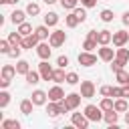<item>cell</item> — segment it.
I'll return each mask as SVG.
<instances>
[{
	"instance_id": "cell-1",
	"label": "cell",
	"mask_w": 129,
	"mask_h": 129,
	"mask_svg": "<svg viewBox=\"0 0 129 129\" xmlns=\"http://www.w3.org/2000/svg\"><path fill=\"white\" fill-rule=\"evenodd\" d=\"M83 113L89 117V121H93V123H99V121H103L105 119V111L101 109V107H97V105H87L85 109H83Z\"/></svg>"
},
{
	"instance_id": "cell-2",
	"label": "cell",
	"mask_w": 129,
	"mask_h": 129,
	"mask_svg": "<svg viewBox=\"0 0 129 129\" xmlns=\"http://www.w3.org/2000/svg\"><path fill=\"white\" fill-rule=\"evenodd\" d=\"M48 42H50V46H52V48L62 46V44L67 42V32H64V30H52V32H50V36H48Z\"/></svg>"
},
{
	"instance_id": "cell-3",
	"label": "cell",
	"mask_w": 129,
	"mask_h": 129,
	"mask_svg": "<svg viewBox=\"0 0 129 129\" xmlns=\"http://www.w3.org/2000/svg\"><path fill=\"white\" fill-rule=\"evenodd\" d=\"M79 64L81 67H93V64H97V54H93L91 50L79 52Z\"/></svg>"
},
{
	"instance_id": "cell-4",
	"label": "cell",
	"mask_w": 129,
	"mask_h": 129,
	"mask_svg": "<svg viewBox=\"0 0 129 129\" xmlns=\"http://www.w3.org/2000/svg\"><path fill=\"white\" fill-rule=\"evenodd\" d=\"M97 54L103 62H111L115 58V50L109 46V44H101V48H97Z\"/></svg>"
},
{
	"instance_id": "cell-5",
	"label": "cell",
	"mask_w": 129,
	"mask_h": 129,
	"mask_svg": "<svg viewBox=\"0 0 129 129\" xmlns=\"http://www.w3.org/2000/svg\"><path fill=\"white\" fill-rule=\"evenodd\" d=\"M81 99H83V95H81V93H69L62 101H64V105L69 107V111H75V109L81 105Z\"/></svg>"
},
{
	"instance_id": "cell-6",
	"label": "cell",
	"mask_w": 129,
	"mask_h": 129,
	"mask_svg": "<svg viewBox=\"0 0 129 129\" xmlns=\"http://www.w3.org/2000/svg\"><path fill=\"white\" fill-rule=\"evenodd\" d=\"M71 123L75 125V127H79V129H87L89 127V117L85 115V113H73L71 115Z\"/></svg>"
},
{
	"instance_id": "cell-7",
	"label": "cell",
	"mask_w": 129,
	"mask_h": 129,
	"mask_svg": "<svg viewBox=\"0 0 129 129\" xmlns=\"http://www.w3.org/2000/svg\"><path fill=\"white\" fill-rule=\"evenodd\" d=\"M52 46H50V42H44V40H40L38 42V46H36V54L40 56V60H48L50 58V50Z\"/></svg>"
},
{
	"instance_id": "cell-8",
	"label": "cell",
	"mask_w": 129,
	"mask_h": 129,
	"mask_svg": "<svg viewBox=\"0 0 129 129\" xmlns=\"http://www.w3.org/2000/svg\"><path fill=\"white\" fill-rule=\"evenodd\" d=\"M38 73H40L42 81H52V73H54V69L48 64V60H40V64H38Z\"/></svg>"
},
{
	"instance_id": "cell-9",
	"label": "cell",
	"mask_w": 129,
	"mask_h": 129,
	"mask_svg": "<svg viewBox=\"0 0 129 129\" xmlns=\"http://www.w3.org/2000/svg\"><path fill=\"white\" fill-rule=\"evenodd\" d=\"M81 95H83V99H93L95 97V83L93 81H81Z\"/></svg>"
},
{
	"instance_id": "cell-10",
	"label": "cell",
	"mask_w": 129,
	"mask_h": 129,
	"mask_svg": "<svg viewBox=\"0 0 129 129\" xmlns=\"http://www.w3.org/2000/svg\"><path fill=\"white\" fill-rule=\"evenodd\" d=\"M129 42V32L127 30H115L113 32V46H125Z\"/></svg>"
},
{
	"instance_id": "cell-11",
	"label": "cell",
	"mask_w": 129,
	"mask_h": 129,
	"mask_svg": "<svg viewBox=\"0 0 129 129\" xmlns=\"http://www.w3.org/2000/svg\"><path fill=\"white\" fill-rule=\"evenodd\" d=\"M64 97H67V95H64V91H62V87H60L58 83L48 89V101H62Z\"/></svg>"
},
{
	"instance_id": "cell-12",
	"label": "cell",
	"mask_w": 129,
	"mask_h": 129,
	"mask_svg": "<svg viewBox=\"0 0 129 129\" xmlns=\"http://www.w3.org/2000/svg\"><path fill=\"white\" fill-rule=\"evenodd\" d=\"M38 42H40L38 34H36V32H32V34H28V36H24V38H22V48H36V46H38Z\"/></svg>"
},
{
	"instance_id": "cell-13",
	"label": "cell",
	"mask_w": 129,
	"mask_h": 129,
	"mask_svg": "<svg viewBox=\"0 0 129 129\" xmlns=\"http://www.w3.org/2000/svg\"><path fill=\"white\" fill-rule=\"evenodd\" d=\"M32 103L36 105V107H40V105H46V99H48V93L46 91H40V89H36L34 93H32Z\"/></svg>"
},
{
	"instance_id": "cell-14",
	"label": "cell",
	"mask_w": 129,
	"mask_h": 129,
	"mask_svg": "<svg viewBox=\"0 0 129 129\" xmlns=\"http://www.w3.org/2000/svg\"><path fill=\"white\" fill-rule=\"evenodd\" d=\"M26 10H14L12 14H10V22L12 24H22V22H26Z\"/></svg>"
},
{
	"instance_id": "cell-15",
	"label": "cell",
	"mask_w": 129,
	"mask_h": 129,
	"mask_svg": "<svg viewBox=\"0 0 129 129\" xmlns=\"http://www.w3.org/2000/svg\"><path fill=\"white\" fill-rule=\"evenodd\" d=\"M99 46L101 44H109V42H113V32L111 30H99Z\"/></svg>"
},
{
	"instance_id": "cell-16",
	"label": "cell",
	"mask_w": 129,
	"mask_h": 129,
	"mask_svg": "<svg viewBox=\"0 0 129 129\" xmlns=\"http://www.w3.org/2000/svg\"><path fill=\"white\" fill-rule=\"evenodd\" d=\"M0 75H2V79H8V81H12V79H14V75H18V73H16V67H12V64H4Z\"/></svg>"
},
{
	"instance_id": "cell-17",
	"label": "cell",
	"mask_w": 129,
	"mask_h": 129,
	"mask_svg": "<svg viewBox=\"0 0 129 129\" xmlns=\"http://www.w3.org/2000/svg\"><path fill=\"white\" fill-rule=\"evenodd\" d=\"M52 81L54 83H67V73H64V69L62 67H58V69H54V73H52Z\"/></svg>"
},
{
	"instance_id": "cell-18",
	"label": "cell",
	"mask_w": 129,
	"mask_h": 129,
	"mask_svg": "<svg viewBox=\"0 0 129 129\" xmlns=\"http://www.w3.org/2000/svg\"><path fill=\"white\" fill-rule=\"evenodd\" d=\"M24 79H26V83H28V85H36V83H40V79H42V77H40V73H38V71H28V73L24 75Z\"/></svg>"
},
{
	"instance_id": "cell-19",
	"label": "cell",
	"mask_w": 129,
	"mask_h": 129,
	"mask_svg": "<svg viewBox=\"0 0 129 129\" xmlns=\"http://www.w3.org/2000/svg\"><path fill=\"white\" fill-rule=\"evenodd\" d=\"M32 107H36V105L32 103V99H22V101H20V113L30 115V113H32Z\"/></svg>"
},
{
	"instance_id": "cell-20",
	"label": "cell",
	"mask_w": 129,
	"mask_h": 129,
	"mask_svg": "<svg viewBox=\"0 0 129 129\" xmlns=\"http://www.w3.org/2000/svg\"><path fill=\"white\" fill-rule=\"evenodd\" d=\"M115 58H119V60H123V62H129V48L117 46V48H115Z\"/></svg>"
},
{
	"instance_id": "cell-21",
	"label": "cell",
	"mask_w": 129,
	"mask_h": 129,
	"mask_svg": "<svg viewBox=\"0 0 129 129\" xmlns=\"http://www.w3.org/2000/svg\"><path fill=\"white\" fill-rule=\"evenodd\" d=\"M99 107L103 111H111V109H115V99L113 97H103L101 103H99Z\"/></svg>"
},
{
	"instance_id": "cell-22",
	"label": "cell",
	"mask_w": 129,
	"mask_h": 129,
	"mask_svg": "<svg viewBox=\"0 0 129 129\" xmlns=\"http://www.w3.org/2000/svg\"><path fill=\"white\" fill-rule=\"evenodd\" d=\"M44 24L46 26H56L58 24V14L56 12H46L44 14Z\"/></svg>"
},
{
	"instance_id": "cell-23",
	"label": "cell",
	"mask_w": 129,
	"mask_h": 129,
	"mask_svg": "<svg viewBox=\"0 0 129 129\" xmlns=\"http://www.w3.org/2000/svg\"><path fill=\"white\" fill-rule=\"evenodd\" d=\"M48 28H50V26H46V24H40V26H36V28H34V32L38 34V38H40V40H46V38L50 36Z\"/></svg>"
},
{
	"instance_id": "cell-24",
	"label": "cell",
	"mask_w": 129,
	"mask_h": 129,
	"mask_svg": "<svg viewBox=\"0 0 129 129\" xmlns=\"http://www.w3.org/2000/svg\"><path fill=\"white\" fill-rule=\"evenodd\" d=\"M28 71H30V62L24 60V58H20V60L16 62V73H18V75H26Z\"/></svg>"
},
{
	"instance_id": "cell-25",
	"label": "cell",
	"mask_w": 129,
	"mask_h": 129,
	"mask_svg": "<svg viewBox=\"0 0 129 129\" xmlns=\"http://www.w3.org/2000/svg\"><path fill=\"white\" fill-rule=\"evenodd\" d=\"M127 109H129V105H127V99H125V97L115 99V111H117V113H125Z\"/></svg>"
},
{
	"instance_id": "cell-26",
	"label": "cell",
	"mask_w": 129,
	"mask_h": 129,
	"mask_svg": "<svg viewBox=\"0 0 129 129\" xmlns=\"http://www.w3.org/2000/svg\"><path fill=\"white\" fill-rule=\"evenodd\" d=\"M79 22H81V20L77 18V14H75L73 10H71V14H67V16H64V24H67L69 28H75V26H77Z\"/></svg>"
},
{
	"instance_id": "cell-27",
	"label": "cell",
	"mask_w": 129,
	"mask_h": 129,
	"mask_svg": "<svg viewBox=\"0 0 129 129\" xmlns=\"http://www.w3.org/2000/svg\"><path fill=\"white\" fill-rule=\"evenodd\" d=\"M117 119H119V113H117L115 109H111V111H105V121H107L109 125H117Z\"/></svg>"
},
{
	"instance_id": "cell-28",
	"label": "cell",
	"mask_w": 129,
	"mask_h": 129,
	"mask_svg": "<svg viewBox=\"0 0 129 129\" xmlns=\"http://www.w3.org/2000/svg\"><path fill=\"white\" fill-rule=\"evenodd\" d=\"M26 14H28V16H38V14H40V6H38L36 2H28V4H26Z\"/></svg>"
},
{
	"instance_id": "cell-29",
	"label": "cell",
	"mask_w": 129,
	"mask_h": 129,
	"mask_svg": "<svg viewBox=\"0 0 129 129\" xmlns=\"http://www.w3.org/2000/svg\"><path fill=\"white\" fill-rule=\"evenodd\" d=\"M115 79H117L119 85H127V81H129V73H127L125 69H121V71L115 73Z\"/></svg>"
},
{
	"instance_id": "cell-30",
	"label": "cell",
	"mask_w": 129,
	"mask_h": 129,
	"mask_svg": "<svg viewBox=\"0 0 129 129\" xmlns=\"http://www.w3.org/2000/svg\"><path fill=\"white\" fill-rule=\"evenodd\" d=\"M22 38H24V36H22L18 30L8 34V40H10V44H12V46H16V44H22Z\"/></svg>"
},
{
	"instance_id": "cell-31",
	"label": "cell",
	"mask_w": 129,
	"mask_h": 129,
	"mask_svg": "<svg viewBox=\"0 0 129 129\" xmlns=\"http://www.w3.org/2000/svg\"><path fill=\"white\" fill-rule=\"evenodd\" d=\"M2 129H20V121H16V119H4L2 121Z\"/></svg>"
},
{
	"instance_id": "cell-32",
	"label": "cell",
	"mask_w": 129,
	"mask_h": 129,
	"mask_svg": "<svg viewBox=\"0 0 129 129\" xmlns=\"http://www.w3.org/2000/svg\"><path fill=\"white\" fill-rule=\"evenodd\" d=\"M18 32H20L22 36H28V34H32V32H34V28H32L28 22H22V24H18Z\"/></svg>"
},
{
	"instance_id": "cell-33",
	"label": "cell",
	"mask_w": 129,
	"mask_h": 129,
	"mask_svg": "<svg viewBox=\"0 0 129 129\" xmlns=\"http://www.w3.org/2000/svg\"><path fill=\"white\" fill-rule=\"evenodd\" d=\"M8 103H10V93L4 89V91H0V109H6Z\"/></svg>"
},
{
	"instance_id": "cell-34",
	"label": "cell",
	"mask_w": 129,
	"mask_h": 129,
	"mask_svg": "<svg viewBox=\"0 0 129 129\" xmlns=\"http://www.w3.org/2000/svg\"><path fill=\"white\" fill-rule=\"evenodd\" d=\"M79 2H81V0H60V6H62L64 10H75Z\"/></svg>"
},
{
	"instance_id": "cell-35",
	"label": "cell",
	"mask_w": 129,
	"mask_h": 129,
	"mask_svg": "<svg viewBox=\"0 0 129 129\" xmlns=\"http://www.w3.org/2000/svg\"><path fill=\"white\" fill-rule=\"evenodd\" d=\"M73 12H75V14H77V18H79V20H81V22H85V20H87V8H85V6H81V8H79V6H77V8H75V10H73Z\"/></svg>"
},
{
	"instance_id": "cell-36",
	"label": "cell",
	"mask_w": 129,
	"mask_h": 129,
	"mask_svg": "<svg viewBox=\"0 0 129 129\" xmlns=\"http://www.w3.org/2000/svg\"><path fill=\"white\" fill-rule=\"evenodd\" d=\"M113 16H115V14H113V10H109V8L101 10V20H103V22H111V20H113Z\"/></svg>"
},
{
	"instance_id": "cell-37",
	"label": "cell",
	"mask_w": 129,
	"mask_h": 129,
	"mask_svg": "<svg viewBox=\"0 0 129 129\" xmlns=\"http://www.w3.org/2000/svg\"><path fill=\"white\" fill-rule=\"evenodd\" d=\"M10 48H12V44H10V40H8V38L0 40V52H2V54H8V52H10Z\"/></svg>"
},
{
	"instance_id": "cell-38",
	"label": "cell",
	"mask_w": 129,
	"mask_h": 129,
	"mask_svg": "<svg viewBox=\"0 0 129 129\" xmlns=\"http://www.w3.org/2000/svg\"><path fill=\"white\" fill-rule=\"evenodd\" d=\"M20 52H22V44H16V46H12V48H10V52H8L6 56H10V58H18V56H20Z\"/></svg>"
},
{
	"instance_id": "cell-39",
	"label": "cell",
	"mask_w": 129,
	"mask_h": 129,
	"mask_svg": "<svg viewBox=\"0 0 129 129\" xmlns=\"http://www.w3.org/2000/svg\"><path fill=\"white\" fill-rule=\"evenodd\" d=\"M125 64H127V62H123V60H119V58H113V60H111V69H113V73L125 69Z\"/></svg>"
},
{
	"instance_id": "cell-40",
	"label": "cell",
	"mask_w": 129,
	"mask_h": 129,
	"mask_svg": "<svg viewBox=\"0 0 129 129\" xmlns=\"http://www.w3.org/2000/svg\"><path fill=\"white\" fill-rule=\"evenodd\" d=\"M97 44H99L97 40H93V38H87V40L83 42V48H85V50H91V52H93V48H97Z\"/></svg>"
},
{
	"instance_id": "cell-41",
	"label": "cell",
	"mask_w": 129,
	"mask_h": 129,
	"mask_svg": "<svg viewBox=\"0 0 129 129\" xmlns=\"http://www.w3.org/2000/svg\"><path fill=\"white\" fill-rule=\"evenodd\" d=\"M77 83H81L79 75L77 73H67V85H77Z\"/></svg>"
},
{
	"instance_id": "cell-42",
	"label": "cell",
	"mask_w": 129,
	"mask_h": 129,
	"mask_svg": "<svg viewBox=\"0 0 129 129\" xmlns=\"http://www.w3.org/2000/svg\"><path fill=\"white\" fill-rule=\"evenodd\" d=\"M67 64H69V56H67V54H60V56L56 58V67H62V69H67Z\"/></svg>"
},
{
	"instance_id": "cell-43",
	"label": "cell",
	"mask_w": 129,
	"mask_h": 129,
	"mask_svg": "<svg viewBox=\"0 0 129 129\" xmlns=\"http://www.w3.org/2000/svg\"><path fill=\"white\" fill-rule=\"evenodd\" d=\"M111 97H113V99L123 97V87H113V89H111Z\"/></svg>"
},
{
	"instance_id": "cell-44",
	"label": "cell",
	"mask_w": 129,
	"mask_h": 129,
	"mask_svg": "<svg viewBox=\"0 0 129 129\" xmlns=\"http://www.w3.org/2000/svg\"><path fill=\"white\" fill-rule=\"evenodd\" d=\"M111 89H113V87H109V85H103V87L99 89V93H101L103 97H111Z\"/></svg>"
},
{
	"instance_id": "cell-45",
	"label": "cell",
	"mask_w": 129,
	"mask_h": 129,
	"mask_svg": "<svg viewBox=\"0 0 129 129\" xmlns=\"http://www.w3.org/2000/svg\"><path fill=\"white\" fill-rule=\"evenodd\" d=\"M81 6H85V8H93V6H97V0H81Z\"/></svg>"
},
{
	"instance_id": "cell-46",
	"label": "cell",
	"mask_w": 129,
	"mask_h": 129,
	"mask_svg": "<svg viewBox=\"0 0 129 129\" xmlns=\"http://www.w3.org/2000/svg\"><path fill=\"white\" fill-rule=\"evenodd\" d=\"M87 38H93V40H97V38H99V32H97V30H89V32H87ZM97 42H99V40H97Z\"/></svg>"
},
{
	"instance_id": "cell-47",
	"label": "cell",
	"mask_w": 129,
	"mask_h": 129,
	"mask_svg": "<svg viewBox=\"0 0 129 129\" xmlns=\"http://www.w3.org/2000/svg\"><path fill=\"white\" fill-rule=\"evenodd\" d=\"M121 22H123L125 26H129V10H127V12H123V16H121Z\"/></svg>"
},
{
	"instance_id": "cell-48",
	"label": "cell",
	"mask_w": 129,
	"mask_h": 129,
	"mask_svg": "<svg viewBox=\"0 0 129 129\" xmlns=\"http://www.w3.org/2000/svg\"><path fill=\"white\" fill-rule=\"evenodd\" d=\"M0 87H2V89H8V87H10V81H8V79H2V77H0Z\"/></svg>"
},
{
	"instance_id": "cell-49",
	"label": "cell",
	"mask_w": 129,
	"mask_h": 129,
	"mask_svg": "<svg viewBox=\"0 0 129 129\" xmlns=\"http://www.w3.org/2000/svg\"><path fill=\"white\" fill-rule=\"evenodd\" d=\"M121 87H123V97L129 99V85H121Z\"/></svg>"
},
{
	"instance_id": "cell-50",
	"label": "cell",
	"mask_w": 129,
	"mask_h": 129,
	"mask_svg": "<svg viewBox=\"0 0 129 129\" xmlns=\"http://www.w3.org/2000/svg\"><path fill=\"white\" fill-rule=\"evenodd\" d=\"M125 123H127V125H129V109H127V111H125Z\"/></svg>"
},
{
	"instance_id": "cell-51",
	"label": "cell",
	"mask_w": 129,
	"mask_h": 129,
	"mask_svg": "<svg viewBox=\"0 0 129 129\" xmlns=\"http://www.w3.org/2000/svg\"><path fill=\"white\" fill-rule=\"evenodd\" d=\"M54 2H56V0H44V4H48V6H50V4H54Z\"/></svg>"
},
{
	"instance_id": "cell-52",
	"label": "cell",
	"mask_w": 129,
	"mask_h": 129,
	"mask_svg": "<svg viewBox=\"0 0 129 129\" xmlns=\"http://www.w3.org/2000/svg\"><path fill=\"white\" fill-rule=\"evenodd\" d=\"M16 2H18V0H8V4H16Z\"/></svg>"
},
{
	"instance_id": "cell-53",
	"label": "cell",
	"mask_w": 129,
	"mask_h": 129,
	"mask_svg": "<svg viewBox=\"0 0 129 129\" xmlns=\"http://www.w3.org/2000/svg\"><path fill=\"white\" fill-rule=\"evenodd\" d=\"M0 4H8V0H0Z\"/></svg>"
},
{
	"instance_id": "cell-54",
	"label": "cell",
	"mask_w": 129,
	"mask_h": 129,
	"mask_svg": "<svg viewBox=\"0 0 129 129\" xmlns=\"http://www.w3.org/2000/svg\"><path fill=\"white\" fill-rule=\"evenodd\" d=\"M127 85H129V81H127Z\"/></svg>"
}]
</instances>
